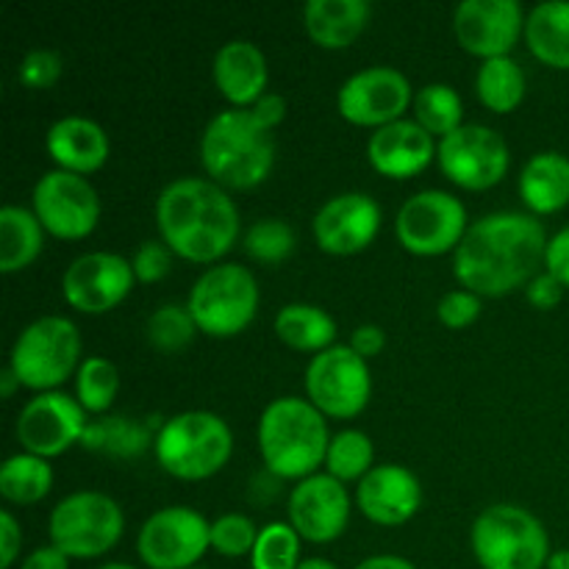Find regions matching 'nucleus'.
<instances>
[{"mask_svg": "<svg viewBox=\"0 0 569 569\" xmlns=\"http://www.w3.org/2000/svg\"><path fill=\"white\" fill-rule=\"evenodd\" d=\"M548 239L542 222L526 211L478 217L453 253L456 281L478 298H503L526 289L545 267Z\"/></svg>", "mask_w": 569, "mask_h": 569, "instance_id": "f257e3e1", "label": "nucleus"}, {"mask_svg": "<svg viewBox=\"0 0 569 569\" xmlns=\"http://www.w3.org/2000/svg\"><path fill=\"white\" fill-rule=\"evenodd\" d=\"M159 239L194 264H220L242 233L239 209L228 189L211 178L183 176L167 183L156 200Z\"/></svg>", "mask_w": 569, "mask_h": 569, "instance_id": "f03ea898", "label": "nucleus"}, {"mask_svg": "<svg viewBox=\"0 0 569 569\" xmlns=\"http://www.w3.org/2000/svg\"><path fill=\"white\" fill-rule=\"evenodd\" d=\"M256 442L267 472L287 481H303L326 467L331 445L328 417L315 409L309 398L283 395L270 400L261 411Z\"/></svg>", "mask_w": 569, "mask_h": 569, "instance_id": "7ed1b4c3", "label": "nucleus"}, {"mask_svg": "<svg viewBox=\"0 0 569 569\" xmlns=\"http://www.w3.org/2000/svg\"><path fill=\"white\" fill-rule=\"evenodd\" d=\"M200 161L222 189H253L270 178L276 139L250 109L217 111L200 133Z\"/></svg>", "mask_w": 569, "mask_h": 569, "instance_id": "20e7f679", "label": "nucleus"}, {"mask_svg": "<svg viewBox=\"0 0 569 569\" xmlns=\"http://www.w3.org/2000/svg\"><path fill=\"white\" fill-rule=\"evenodd\" d=\"M153 453L167 476L178 481H206L231 461L233 431L214 411H181L161 422Z\"/></svg>", "mask_w": 569, "mask_h": 569, "instance_id": "39448f33", "label": "nucleus"}, {"mask_svg": "<svg viewBox=\"0 0 569 569\" xmlns=\"http://www.w3.org/2000/svg\"><path fill=\"white\" fill-rule=\"evenodd\" d=\"M470 548L481 569H545L553 556L548 528L517 503L487 506L472 522Z\"/></svg>", "mask_w": 569, "mask_h": 569, "instance_id": "423d86ee", "label": "nucleus"}, {"mask_svg": "<svg viewBox=\"0 0 569 569\" xmlns=\"http://www.w3.org/2000/svg\"><path fill=\"white\" fill-rule=\"evenodd\" d=\"M81 331L70 317L44 315L17 333L9 367L20 383L33 392H56L81 367Z\"/></svg>", "mask_w": 569, "mask_h": 569, "instance_id": "0eeeda50", "label": "nucleus"}, {"mask_svg": "<svg viewBox=\"0 0 569 569\" xmlns=\"http://www.w3.org/2000/svg\"><path fill=\"white\" fill-rule=\"evenodd\" d=\"M259 281L237 261H220L200 272L187 298L200 333L211 339H231L242 333L259 311Z\"/></svg>", "mask_w": 569, "mask_h": 569, "instance_id": "6e6552de", "label": "nucleus"}, {"mask_svg": "<svg viewBox=\"0 0 569 569\" xmlns=\"http://www.w3.org/2000/svg\"><path fill=\"white\" fill-rule=\"evenodd\" d=\"M126 531V515L111 495L78 489L53 506L48 520L50 545L67 559L89 561L111 553Z\"/></svg>", "mask_w": 569, "mask_h": 569, "instance_id": "1a4fd4ad", "label": "nucleus"}, {"mask_svg": "<svg viewBox=\"0 0 569 569\" xmlns=\"http://www.w3.org/2000/svg\"><path fill=\"white\" fill-rule=\"evenodd\" d=\"M306 398L333 420H353L372 398V372L350 345H331L311 356L303 376Z\"/></svg>", "mask_w": 569, "mask_h": 569, "instance_id": "9d476101", "label": "nucleus"}, {"mask_svg": "<svg viewBox=\"0 0 569 569\" xmlns=\"http://www.w3.org/2000/svg\"><path fill=\"white\" fill-rule=\"evenodd\" d=\"M470 228L467 206L445 189H422L415 192L395 217V237L409 253L431 259V256L456 253Z\"/></svg>", "mask_w": 569, "mask_h": 569, "instance_id": "9b49d317", "label": "nucleus"}, {"mask_svg": "<svg viewBox=\"0 0 569 569\" xmlns=\"http://www.w3.org/2000/svg\"><path fill=\"white\" fill-rule=\"evenodd\" d=\"M211 550V522L192 506H164L142 522L137 553L148 569H194Z\"/></svg>", "mask_w": 569, "mask_h": 569, "instance_id": "f8f14e48", "label": "nucleus"}, {"mask_svg": "<svg viewBox=\"0 0 569 569\" xmlns=\"http://www.w3.org/2000/svg\"><path fill=\"white\" fill-rule=\"evenodd\" d=\"M437 161L445 178L461 189L481 192L498 187L511 167V150L503 133L483 122H465L439 139Z\"/></svg>", "mask_w": 569, "mask_h": 569, "instance_id": "ddd939ff", "label": "nucleus"}, {"mask_svg": "<svg viewBox=\"0 0 569 569\" xmlns=\"http://www.w3.org/2000/svg\"><path fill=\"white\" fill-rule=\"evenodd\" d=\"M31 211L50 237L78 242L98 228L100 194L87 176L56 167L33 183Z\"/></svg>", "mask_w": 569, "mask_h": 569, "instance_id": "4468645a", "label": "nucleus"}, {"mask_svg": "<svg viewBox=\"0 0 569 569\" xmlns=\"http://www.w3.org/2000/svg\"><path fill=\"white\" fill-rule=\"evenodd\" d=\"M409 78L389 64H372L345 78L337 92V109L348 122L361 128H383L395 120H403L415 103Z\"/></svg>", "mask_w": 569, "mask_h": 569, "instance_id": "2eb2a0df", "label": "nucleus"}, {"mask_svg": "<svg viewBox=\"0 0 569 569\" xmlns=\"http://www.w3.org/2000/svg\"><path fill=\"white\" fill-rule=\"evenodd\" d=\"M87 426V411L76 395L56 389V392L33 395L22 406L14 422V437L26 453L50 461L67 453L72 445H81Z\"/></svg>", "mask_w": 569, "mask_h": 569, "instance_id": "dca6fc26", "label": "nucleus"}, {"mask_svg": "<svg viewBox=\"0 0 569 569\" xmlns=\"http://www.w3.org/2000/svg\"><path fill=\"white\" fill-rule=\"evenodd\" d=\"M133 267L131 259L111 250H89L76 256L61 276V295L81 315H106L117 309L131 295Z\"/></svg>", "mask_w": 569, "mask_h": 569, "instance_id": "f3484780", "label": "nucleus"}, {"mask_svg": "<svg viewBox=\"0 0 569 569\" xmlns=\"http://www.w3.org/2000/svg\"><path fill=\"white\" fill-rule=\"evenodd\" d=\"M353 511L348 487L328 472H315L289 492V526L303 542L328 545L345 533Z\"/></svg>", "mask_w": 569, "mask_h": 569, "instance_id": "a211bd4d", "label": "nucleus"}, {"mask_svg": "<svg viewBox=\"0 0 569 569\" xmlns=\"http://www.w3.org/2000/svg\"><path fill=\"white\" fill-rule=\"evenodd\" d=\"M453 33L481 61L511 56L526 33V9L520 0H461L453 9Z\"/></svg>", "mask_w": 569, "mask_h": 569, "instance_id": "6ab92c4d", "label": "nucleus"}, {"mask_svg": "<svg viewBox=\"0 0 569 569\" xmlns=\"http://www.w3.org/2000/svg\"><path fill=\"white\" fill-rule=\"evenodd\" d=\"M383 211L367 192H339L317 209L311 220L315 242L322 253L356 256L376 242Z\"/></svg>", "mask_w": 569, "mask_h": 569, "instance_id": "aec40b11", "label": "nucleus"}, {"mask_svg": "<svg viewBox=\"0 0 569 569\" xmlns=\"http://www.w3.org/2000/svg\"><path fill=\"white\" fill-rule=\"evenodd\" d=\"M356 506L376 526H406L422 509V483L409 467L376 465L356 487Z\"/></svg>", "mask_w": 569, "mask_h": 569, "instance_id": "412c9836", "label": "nucleus"}, {"mask_svg": "<svg viewBox=\"0 0 569 569\" xmlns=\"http://www.w3.org/2000/svg\"><path fill=\"white\" fill-rule=\"evenodd\" d=\"M437 144L431 133L415 120L403 117L389 126L376 128L367 139V161L383 178L406 181L415 178L437 159Z\"/></svg>", "mask_w": 569, "mask_h": 569, "instance_id": "4be33fe9", "label": "nucleus"}, {"mask_svg": "<svg viewBox=\"0 0 569 569\" xmlns=\"http://www.w3.org/2000/svg\"><path fill=\"white\" fill-rule=\"evenodd\" d=\"M214 87L231 109H250L270 83V64L264 50L250 39H231L222 44L211 61Z\"/></svg>", "mask_w": 569, "mask_h": 569, "instance_id": "5701e85b", "label": "nucleus"}, {"mask_svg": "<svg viewBox=\"0 0 569 569\" xmlns=\"http://www.w3.org/2000/svg\"><path fill=\"white\" fill-rule=\"evenodd\" d=\"M44 148L59 170L89 176L109 161L111 142L100 122L81 114L59 117L44 133Z\"/></svg>", "mask_w": 569, "mask_h": 569, "instance_id": "b1692460", "label": "nucleus"}, {"mask_svg": "<svg viewBox=\"0 0 569 569\" xmlns=\"http://www.w3.org/2000/svg\"><path fill=\"white\" fill-rule=\"evenodd\" d=\"M372 6L367 0H309L303 6V28L315 44L342 50L370 26Z\"/></svg>", "mask_w": 569, "mask_h": 569, "instance_id": "393cba45", "label": "nucleus"}, {"mask_svg": "<svg viewBox=\"0 0 569 569\" xmlns=\"http://www.w3.org/2000/svg\"><path fill=\"white\" fill-rule=\"evenodd\" d=\"M522 203L528 206L533 217L537 214H556V211L569 206V156L559 150H542L531 156L520 172Z\"/></svg>", "mask_w": 569, "mask_h": 569, "instance_id": "a878e982", "label": "nucleus"}, {"mask_svg": "<svg viewBox=\"0 0 569 569\" xmlns=\"http://www.w3.org/2000/svg\"><path fill=\"white\" fill-rule=\"evenodd\" d=\"M161 426L150 420L128 415H103L92 420L83 431L81 445L92 453L109 456V459H139L156 445V433Z\"/></svg>", "mask_w": 569, "mask_h": 569, "instance_id": "bb28decb", "label": "nucleus"}, {"mask_svg": "<svg viewBox=\"0 0 569 569\" xmlns=\"http://www.w3.org/2000/svg\"><path fill=\"white\" fill-rule=\"evenodd\" d=\"M526 39L533 59L569 70V0H542L526 14Z\"/></svg>", "mask_w": 569, "mask_h": 569, "instance_id": "cd10ccee", "label": "nucleus"}, {"mask_svg": "<svg viewBox=\"0 0 569 569\" xmlns=\"http://www.w3.org/2000/svg\"><path fill=\"white\" fill-rule=\"evenodd\" d=\"M272 328H276V337L298 353L317 356L337 345V320L315 303L281 306Z\"/></svg>", "mask_w": 569, "mask_h": 569, "instance_id": "c85d7f7f", "label": "nucleus"}, {"mask_svg": "<svg viewBox=\"0 0 569 569\" xmlns=\"http://www.w3.org/2000/svg\"><path fill=\"white\" fill-rule=\"evenodd\" d=\"M44 228L31 209L3 206L0 209V272L14 276L31 267L44 248Z\"/></svg>", "mask_w": 569, "mask_h": 569, "instance_id": "c756f323", "label": "nucleus"}, {"mask_svg": "<svg viewBox=\"0 0 569 569\" xmlns=\"http://www.w3.org/2000/svg\"><path fill=\"white\" fill-rule=\"evenodd\" d=\"M526 70L515 56H498V59L481 61L476 72L478 100L495 114H509L526 98Z\"/></svg>", "mask_w": 569, "mask_h": 569, "instance_id": "7c9ffc66", "label": "nucleus"}, {"mask_svg": "<svg viewBox=\"0 0 569 569\" xmlns=\"http://www.w3.org/2000/svg\"><path fill=\"white\" fill-rule=\"evenodd\" d=\"M53 489V467L33 453H14L0 465V495L14 506H33Z\"/></svg>", "mask_w": 569, "mask_h": 569, "instance_id": "2f4dec72", "label": "nucleus"}, {"mask_svg": "<svg viewBox=\"0 0 569 569\" xmlns=\"http://www.w3.org/2000/svg\"><path fill=\"white\" fill-rule=\"evenodd\" d=\"M411 114L431 137L445 139L456 128L465 126V100L450 83L433 81L417 89Z\"/></svg>", "mask_w": 569, "mask_h": 569, "instance_id": "473e14b6", "label": "nucleus"}, {"mask_svg": "<svg viewBox=\"0 0 569 569\" xmlns=\"http://www.w3.org/2000/svg\"><path fill=\"white\" fill-rule=\"evenodd\" d=\"M376 467V445L359 428H345L333 433L326 453V472L337 481L359 483Z\"/></svg>", "mask_w": 569, "mask_h": 569, "instance_id": "72a5a7b5", "label": "nucleus"}, {"mask_svg": "<svg viewBox=\"0 0 569 569\" xmlns=\"http://www.w3.org/2000/svg\"><path fill=\"white\" fill-rule=\"evenodd\" d=\"M120 392V372L103 356H87L76 372V400L87 415H109Z\"/></svg>", "mask_w": 569, "mask_h": 569, "instance_id": "f704fd0d", "label": "nucleus"}, {"mask_svg": "<svg viewBox=\"0 0 569 569\" xmlns=\"http://www.w3.org/2000/svg\"><path fill=\"white\" fill-rule=\"evenodd\" d=\"M295 244H298L295 228L281 217H261V220L250 222V228L244 231V253L267 267L287 261L295 253Z\"/></svg>", "mask_w": 569, "mask_h": 569, "instance_id": "c9c22d12", "label": "nucleus"}, {"mask_svg": "<svg viewBox=\"0 0 569 569\" xmlns=\"http://www.w3.org/2000/svg\"><path fill=\"white\" fill-rule=\"evenodd\" d=\"M198 326H194L192 315H189L187 303H164L148 317L144 322V339L159 353H178L187 348L194 337H198Z\"/></svg>", "mask_w": 569, "mask_h": 569, "instance_id": "e433bc0d", "label": "nucleus"}, {"mask_svg": "<svg viewBox=\"0 0 569 569\" xmlns=\"http://www.w3.org/2000/svg\"><path fill=\"white\" fill-rule=\"evenodd\" d=\"M300 533L289 522H267L259 528V539L250 553V569H298Z\"/></svg>", "mask_w": 569, "mask_h": 569, "instance_id": "4c0bfd02", "label": "nucleus"}, {"mask_svg": "<svg viewBox=\"0 0 569 569\" xmlns=\"http://www.w3.org/2000/svg\"><path fill=\"white\" fill-rule=\"evenodd\" d=\"M256 539H259V528L253 526L250 517L239 515V511L211 520V550L226 556V559L250 556L256 548Z\"/></svg>", "mask_w": 569, "mask_h": 569, "instance_id": "58836bf2", "label": "nucleus"}, {"mask_svg": "<svg viewBox=\"0 0 569 569\" xmlns=\"http://www.w3.org/2000/svg\"><path fill=\"white\" fill-rule=\"evenodd\" d=\"M61 72H64V61L50 48L28 50L17 67V78L28 89H50L53 83H59Z\"/></svg>", "mask_w": 569, "mask_h": 569, "instance_id": "ea45409f", "label": "nucleus"}, {"mask_svg": "<svg viewBox=\"0 0 569 569\" xmlns=\"http://www.w3.org/2000/svg\"><path fill=\"white\" fill-rule=\"evenodd\" d=\"M481 309L483 303L476 292H470V289H453V292H445L439 298L437 317L445 328L459 331V328L472 326L481 317Z\"/></svg>", "mask_w": 569, "mask_h": 569, "instance_id": "a19ab883", "label": "nucleus"}, {"mask_svg": "<svg viewBox=\"0 0 569 569\" xmlns=\"http://www.w3.org/2000/svg\"><path fill=\"white\" fill-rule=\"evenodd\" d=\"M172 250L167 248L161 239H144L137 248V253L131 256L133 276H137L139 283H156L161 278L170 276L172 270Z\"/></svg>", "mask_w": 569, "mask_h": 569, "instance_id": "79ce46f5", "label": "nucleus"}, {"mask_svg": "<svg viewBox=\"0 0 569 569\" xmlns=\"http://www.w3.org/2000/svg\"><path fill=\"white\" fill-rule=\"evenodd\" d=\"M561 298H565V283H561L559 278L550 276L548 270L539 272V276L526 287V300L539 311L556 309V306L561 303Z\"/></svg>", "mask_w": 569, "mask_h": 569, "instance_id": "37998d69", "label": "nucleus"}, {"mask_svg": "<svg viewBox=\"0 0 569 569\" xmlns=\"http://www.w3.org/2000/svg\"><path fill=\"white\" fill-rule=\"evenodd\" d=\"M545 270L553 278H559L569 289V226L556 231L553 237L548 239V250H545Z\"/></svg>", "mask_w": 569, "mask_h": 569, "instance_id": "c03bdc74", "label": "nucleus"}, {"mask_svg": "<svg viewBox=\"0 0 569 569\" xmlns=\"http://www.w3.org/2000/svg\"><path fill=\"white\" fill-rule=\"evenodd\" d=\"M22 526L11 511H0V569H11L20 559Z\"/></svg>", "mask_w": 569, "mask_h": 569, "instance_id": "a18cd8bd", "label": "nucleus"}, {"mask_svg": "<svg viewBox=\"0 0 569 569\" xmlns=\"http://www.w3.org/2000/svg\"><path fill=\"white\" fill-rule=\"evenodd\" d=\"M348 345L361 356V359L370 361L372 356H378L383 350V345H387V333H383V328L376 326V322H365V326L353 328Z\"/></svg>", "mask_w": 569, "mask_h": 569, "instance_id": "49530a36", "label": "nucleus"}, {"mask_svg": "<svg viewBox=\"0 0 569 569\" xmlns=\"http://www.w3.org/2000/svg\"><path fill=\"white\" fill-rule=\"evenodd\" d=\"M250 111H253V117L261 122V126L270 128L272 131V128H278L283 120H287L289 106H287V98H283V94L264 92L253 106H250Z\"/></svg>", "mask_w": 569, "mask_h": 569, "instance_id": "de8ad7c7", "label": "nucleus"}, {"mask_svg": "<svg viewBox=\"0 0 569 569\" xmlns=\"http://www.w3.org/2000/svg\"><path fill=\"white\" fill-rule=\"evenodd\" d=\"M20 569H70V559L56 545H42L22 559Z\"/></svg>", "mask_w": 569, "mask_h": 569, "instance_id": "09e8293b", "label": "nucleus"}, {"mask_svg": "<svg viewBox=\"0 0 569 569\" xmlns=\"http://www.w3.org/2000/svg\"><path fill=\"white\" fill-rule=\"evenodd\" d=\"M356 569H417V565L415 561L403 559V556L381 553V556H370V559L359 561Z\"/></svg>", "mask_w": 569, "mask_h": 569, "instance_id": "8fccbe9b", "label": "nucleus"}, {"mask_svg": "<svg viewBox=\"0 0 569 569\" xmlns=\"http://www.w3.org/2000/svg\"><path fill=\"white\" fill-rule=\"evenodd\" d=\"M22 383H20V378H17V372L11 370V367H6L3 372H0V398H14V392L17 389H20Z\"/></svg>", "mask_w": 569, "mask_h": 569, "instance_id": "3c124183", "label": "nucleus"}, {"mask_svg": "<svg viewBox=\"0 0 569 569\" xmlns=\"http://www.w3.org/2000/svg\"><path fill=\"white\" fill-rule=\"evenodd\" d=\"M298 569H339V567L333 565V561L320 559V556H311V559H303V561H300V567H298Z\"/></svg>", "mask_w": 569, "mask_h": 569, "instance_id": "603ef678", "label": "nucleus"}, {"mask_svg": "<svg viewBox=\"0 0 569 569\" xmlns=\"http://www.w3.org/2000/svg\"><path fill=\"white\" fill-rule=\"evenodd\" d=\"M545 569H569V548L556 550V553L550 556L548 567H545Z\"/></svg>", "mask_w": 569, "mask_h": 569, "instance_id": "864d4df0", "label": "nucleus"}, {"mask_svg": "<svg viewBox=\"0 0 569 569\" xmlns=\"http://www.w3.org/2000/svg\"><path fill=\"white\" fill-rule=\"evenodd\" d=\"M98 569H139V567L126 565V561H109V565H100Z\"/></svg>", "mask_w": 569, "mask_h": 569, "instance_id": "5fc2aeb1", "label": "nucleus"}, {"mask_svg": "<svg viewBox=\"0 0 569 569\" xmlns=\"http://www.w3.org/2000/svg\"><path fill=\"white\" fill-rule=\"evenodd\" d=\"M194 569H206V567H194Z\"/></svg>", "mask_w": 569, "mask_h": 569, "instance_id": "6e6d98bb", "label": "nucleus"}]
</instances>
